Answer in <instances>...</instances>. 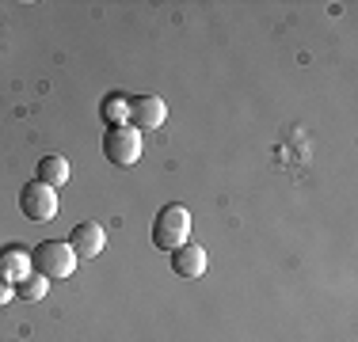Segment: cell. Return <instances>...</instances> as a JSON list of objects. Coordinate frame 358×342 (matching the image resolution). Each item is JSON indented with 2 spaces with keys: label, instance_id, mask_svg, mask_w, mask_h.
I'll return each instance as SVG.
<instances>
[{
  "label": "cell",
  "instance_id": "cell-3",
  "mask_svg": "<svg viewBox=\"0 0 358 342\" xmlns=\"http://www.w3.org/2000/svg\"><path fill=\"white\" fill-rule=\"evenodd\" d=\"M103 156L115 168H134L141 160V133L134 130L130 122L107 126V133H103Z\"/></svg>",
  "mask_w": 358,
  "mask_h": 342
},
{
  "label": "cell",
  "instance_id": "cell-8",
  "mask_svg": "<svg viewBox=\"0 0 358 342\" xmlns=\"http://www.w3.org/2000/svg\"><path fill=\"white\" fill-rule=\"evenodd\" d=\"M35 270L31 267V251L27 247H0V278H8L15 285V281H23L27 274Z\"/></svg>",
  "mask_w": 358,
  "mask_h": 342
},
{
  "label": "cell",
  "instance_id": "cell-12",
  "mask_svg": "<svg viewBox=\"0 0 358 342\" xmlns=\"http://www.w3.org/2000/svg\"><path fill=\"white\" fill-rule=\"evenodd\" d=\"M12 297H15V285H12L8 278H0V308H4L8 301H12Z\"/></svg>",
  "mask_w": 358,
  "mask_h": 342
},
{
  "label": "cell",
  "instance_id": "cell-6",
  "mask_svg": "<svg viewBox=\"0 0 358 342\" xmlns=\"http://www.w3.org/2000/svg\"><path fill=\"white\" fill-rule=\"evenodd\" d=\"M69 247L76 251V259H96V255L107 247L103 225H96V221H84V225H76L73 236H69Z\"/></svg>",
  "mask_w": 358,
  "mask_h": 342
},
{
  "label": "cell",
  "instance_id": "cell-4",
  "mask_svg": "<svg viewBox=\"0 0 358 342\" xmlns=\"http://www.w3.org/2000/svg\"><path fill=\"white\" fill-rule=\"evenodd\" d=\"M57 191L54 186H46V183H27L20 191V209H23V217H31V221H38V225H46V221H54L57 217Z\"/></svg>",
  "mask_w": 358,
  "mask_h": 342
},
{
  "label": "cell",
  "instance_id": "cell-10",
  "mask_svg": "<svg viewBox=\"0 0 358 342\" xmlns=\"http://www.w3.org/2000/svg\"><path fill=\"white\" fill-rule=\"evenodd\" d=\"M46 293H50V281L42 278V274H35V270H31L23 281H15V297H20V301H31V304H35V301H42Z\"/></svg>",
  "mask_w": 358,
  "mask_h": 342
},
{
  "label": "cell",
  "instance_id": "cell-1",
  "mask_svg": "<svg viewBox=\"0 0 358 342\" xmlns=\"http://www.w3.org/2000/svg\"><path fill=\"white\" fill-rule=\"evenodd\" d=\"M31 267L46 281H65L76 270V251L69 247V239H42L31 251Z\"/></svg>",
  "mask_w": 358,
  "mask_h": 342
},
{
  "label": "cell",
  "instance_id": "cell-7",
  "mask_svg": "<svg viewBox=\"0 0 358 342\" xmlns=\"http://www.w3.org/2000/svg\"><path fill=\"white\" fill-rule=\"evenodd\" d=\"M206 267H210L206 247H199V244H183L179 251H172V270H176L183 281L202 278V274H206Z\"/></svg>",
  "mask_w": 358,
  "mask_h": 342
},
{
  "label": "cell",
  "instance_id": "cell-5",
  "mask_svg": "<svg viewBox=\"0 0 358 342\" xmlns=\"http://www.w3.org/2000/svg\"><path fill=\"white\" fill-rule=\"evenodd\" d=\"M164 118H168V107H164L160 96H134L130 99V118H126V122H130L138 133L141 130H160Z\"/></svg>",
  "mask_w": 358,
  "mask_h": 342
},
{
  "label": "cell",
  "instance_id": "cell-11",
  "mask_svg": "<svg viewBox=\"0 0 358 342\" xmlns=\"http://www.w3.org/2000/svg\"><path fill=\"white\" fill-rule=\"evenodd\" d=\"M103 118H107V126H122L126 118H130V99H126V96H107Z\"/></svg>",
  "mask_w": 358,
  "mask_h": 342
},
{
  "label": "cell",
  "instance_id": "cell-2",
  "mask_svg": "<svg viewBox=\"0 0 358 342\" xmlns=\"http://www.w3.org/2000/svg\"><path fill=\"white\" fill-rule=\"evenodd\" d=\"M187 236H191V213H187V205H179V202L164 205L157 213V221H152V247L179 251L187 244Z\"/></svg>",
  "mask_w": 358,
  "mask_h": 342
},
{
  "label": "cell",
  "instance_id": "cell-9",
  "mask_svg": "<svg viewBox=\"0 0 358 342\" xmlns=\"http://www.w3.org/2000/svg\"><path fill=\"white\" fill-rule=\"evenodd\" d=\"M38 183L54 186V191H62L65 183H69V160L57 156V152H50V156L38 160Z\"/></svg>",
  "mask_w": 358,
  "mask_h": 342
}]
</instances>
